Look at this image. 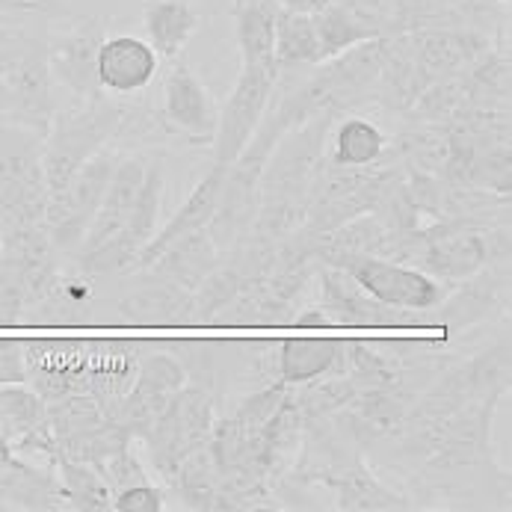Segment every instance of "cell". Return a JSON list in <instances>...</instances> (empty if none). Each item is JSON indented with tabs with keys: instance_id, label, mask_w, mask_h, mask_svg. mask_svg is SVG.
I'll list each match as a JSON object with an SVG mask.
<instances>
[{
	"instance_id": "cell-17",
	"label": "cell",
	"mask_w": 512,
	"mask_h": 512,
	"mask_svg": "<svg viewBox=\"0 0 512 512\" xmlns=\"http://www.w3.org/2000/svg\"><path fill=\"white\" fill-rule=\"evenodd\" d=\"M160 57L140 36H110L98 48V86L101 92L113 95H134L143 92L157 77Z\"/></svg>"
},
{
	"instance_id": "cell-34",
	"label": "cell",
	"mask_w": 512,
	"mask_h": 512,
	"mask_svg": "<svg viewBox=\"0 0 512 512\" xmlns=\"http://www.w3.org/2000/svg\"><path fill=\"white\" fill-rule=\"evenodd\" d=\"M48 421H51V433L57 441L74 439V436H86L98 427H104L107 412L98 406V400L86 391H77L69 397H60L54 403H48Z\"/></svg>"
},
{
	"instance_id": "cell-31",
	"label": "cell",
	"mask_w": 512,
	"mask_h": 512,
	"mask_svg": "<svg viewBox=\"0 0 512 512\" xmlns=\"http://www.w3.org/2000/svg\"><path fill=\"white\" fill-rule=\"evenodd\" d=\"M273 57L279 72L293 66H320V48L311 15L282 9L276 18V39H273Z\"/></svg>"
},
{
	"instance_id": "cell-13",
	"label": "cell",
	"mask_w": 512,
	"mask_h": 512,
	"mask_svg": "<svg viewBox=\"0 0 512 512\" xmlns=\"http://www.w3.org/2000/svg\"><path fill=\"white\" fill-rule=\"evenodd\" d=\"M217 104L199 74L181 60H172L163 89V119L172 131L193 143H214L217 134Z\"/></svg>"
},
{
	"instance_id": "cell-7",
	"label": "cell",
	"mask_w": 512,
	"mask_h": 512,
	"mask_svg": "<svg viewBox=\"0 0 512 512\" xmlns=\"http://www.w3.org/2000/svg\"><path fill=\"white\" fill-rule=\"evenodd\" d=\"M344 273H350L359 288L370 293L376 302L400 311H430L450 293V288L427 276L418 267H403L400 261L379 258V255H347L338 264Z\"/></svg>"
},
{
	"instance_id": "cell-44",
	"label": "cell",
	"mask_w": 512,
	"mask_h": 512,
	"mask_svg": "<svg viewBox=\"0 0 512 512\" xmlns=\"http://www.w3.org/2000/svg\"><path fill=\"white\" fill-rule=\"evenodd\" d=\"M0 116H3V92H0Z\"/></svg>"
},
{
	"instance_id": "cell-29",
	"label": "cell",
	"mask_w": 512,
	"mask_h": 512,
	"mask_svg": "<svg viewBox=\"0 0 512 512\" xmlns=\"http://www.w3.org/2000/svg\"><path fill=\"white\" fill-rule=\"evenodd\" d=\"M169 486L175 489V495L184 501V507L190 510L211 512L217 510V501H220L222 489V474L211 456L208 447L190 453L172 474Z\"/></svg>"
},
{
	"instance_id": "cell-38",
	"label": "cell",
	"mask_w": 512,
	"mask_h": 512,
	"mask_svg": "<svg viewBox=\"0 0 512 512\" xmlns=\"http://www.w3.org/2000/svg\"><path fill=\"white\" fill-rule=\"evenodd\" d=\"M119 512H160L163 510V492L151 483H137L113 495V507Z\"/></svg>"
},
{
	"instance_id": "cell-41",
	"label": "cell",
	"mask_w": 512,
	"mask_h": 512,
	"mask_svg": "<svg viewBox=\"0 0 512 512\" xmlns=\"http://www.w3.org/2000/svg\"><path fill=\"white\" fill-rule=\"evenodd\" d=\"M296 329H326V326H332V320H329V314L317 305V308H305L302 314H296V317H288Z\"/></svg>"
},
{
	"instance_id": "cell-27",
	"label": "cell",
	"mask_w": 512,
	"mask_h": 512,
	"mask_svg": "<svg viewBox=\"0 0 512 512\" xmlns=\"http://www.w3.org/2000/svg\"><path fill=\"white\" fill-rule=\"evenodd\" d=\"M326 486L335 489L338 495V510H359V512H373V510H412V501L391 492L388 486L379 483V477H373L367 471L365 462L353 459L350 465L338 468L332 477H320Z\"/></svg>"
},
{
	"instance_id": "cell-4",
	"label": "cell",
	"mask_w": 512,
	"mask_h": 512,
	"mask_svg": "<svg viewBox=\"0 0 512 512\" xmlns=\"http://www.w3.org/2000/svg\"><path fill=\"white\" fill-rule=\"evenodd\" d=\"M279 66H240V74L225 98V107L217 116V134H214V163L231 166L240 151L249 146L252 134L258 131L261 119L270 110V98L279 83Z\"/></svg>"
},
{
	"instance_id": "cell-22",
	"label": "cell",
	"mask_w": 512,
	"mask_h": 512,
	"mask_svg": "<svg viewBox=\"0 0 512 512\" xmlns=\"http://www.w3.org/2000/svg\"><path fill=\"white\" fill-rule=\"evenodd\" d=\"M202 12L196 0H143L146 42L160 60H178L187 42L199 33Z\"/></svg>"
},
{
	"instance_id": "cell-21",
	"label": "cell",
	"mask_w": 512,
	"mask_h": 512,
	"mask_svg": "<svg viewBox=\"0 0 512 512\" xmlns=\"http://www.w3.org/2000/svg\"><path fill=\"white\" fill-rule=\"evenodd\" d=\"M225 169H228V166L214 163V169H211L199 184H196V190L187 196V202L178 208V214H175L172 220L166 222V225H163L151 240H148L146 249H143V252H140V258H137V267H134V270H146L148 264H151L163 249H169L175 240H181L184 234H193V231H199V228H208V225H211L214 214H217V202H220Z\"/></svg>"
},
{
	"instance_id": "cell-42",
	"label": "cell",
	"mask_w": 512,
	"mask_h": 512,
	"mask_svg": "<svg viewBox=\"0 0 512 512\" xmlns=\"http://www.w3.org/2000/svg\"><path fill=\"white\" fill-rule=\"evenodd\" d=\"M21 54H24V45H18V42H0V77L18 63Z\"/></svg>"
},
{
	"instance_id": "cell-3",
	"label": "cell",
	"mask_w": 512,
	"mask_h": 512,
	"mask_svg": "<svg viewBox=\"0 0 512 512\" xmlns=\"http://www.w3.org/2000/svg\"><path fill=\"white\" fill-rule=\"evenodd\" d=\"M214 430V397L205 385H184L148 430L146 444L154 471L169 483L175 468L196 450L208 447Z\"/></svg>"
},
{
	"instance_id": "cell-12",
	"label": "cell",
	"mask_w": 512,
	"mask_h": 512,
	"mask_svg": "<svg viewBox=\"0 0 512 512\" xmlns=\"http://www.w3.org/2000/svg\"><path fill=\"white\" fill-rule=\"evenodd\" d=\"M101 42H104V24L98 18H80L51 42V48H45L51 77L66 89H72L83 101L101 98V86L95 74Z\"/></svg>"
},
{
	"instance_id": "cell-16",
	"label": "cell",
	"mask_w": 512,
	"mask_h": 512,
	"mask_svg": "<svg viewBox=\"0 0 512 512\" xmlns=\"http://www.w3.org/2000/svg\"><path fill=\"white\" fill-rule=\"evenodd\" d=\"M143 178H146V163L140 157H128V160L116 163L113 178L107 184V193L101 199V208H98V214L89 222L80 246L74 249L77 258L89 255V252H95V249H101L107 243H113L122 234L125 222L131 217V208L137 202V193L143 187Z\"/></svg>"
},
{
	"instance_id": "cell-25",
	"label": "cell",
	"mask_w": 512,
	"mask_h": 512,
	"mask_svg": "<svg viewBox=\"0 0 512 512\" xmlns=\"http://www.w3.org/2000/svg\"><path fill=\"white\" fill-rule=\"evenodd\" d=\"M282 12L279 0H234V39L240 51V66H264L276 63L273 39H276V18Z\"/></svg>"
},
{
	"instance_id": "cell-39",
	"label": "cell",
	"mask_w": 512,
	"mask_h": 512,
	"mask_svg": "<svg viewBox=\"0 0 512 512\" xmlns=\"http://www.w3.org/2000/svg\"><path fill=\"white\" fill-rule=\"evenodd\" d=\"M347 6L353 15H359L367 27H373L379 36L388 33V21H391V0H332Z\"/></svg>"
},
{
	"instance_id": "cell-26",
	"label": "cell",
	"mask_w": 512,
	"mask_h": 512,
	"mask_svg": "<svg viewBox=\"0 0 512 512\" xmlns=\"http://www.w3.org/2000/svg\"><path fill=\"white\" fill-rule=\"evenodd\" d=\"M302 436H305V418L296 403V391L288 388L276 412L267 418L261 430V465L267 477H282L293 465V459L302 453Z\"/></svg>"
},
{
	"instance_id": "cell-14",
	"label": "cell",
	"mask_w": 512,
	"mask_h": 512,
	"mask_svg": "<svg viewBox=\"0 0 512 512\" xmlns=\"http://www.w3.org/2000/svg\"><path fill=\"white\" fill-rule=\"evenodd\" d=\"M406 39L424 86L436 83L441 77L465 72L474 60H480L492 48V39L483 30H465V27L418 30V33H406Z\"/></svg>"
},
{
	"instance_id": "cell-33",
	"label": "cell",
	"mask_w": 512,
	"mask_h": 512,
	"mask_svg": "<svg viewBox=\"0 0 512 512\" xmlns=\"http://www.w3.org/2000/svg\"><path fill=\"white\" fill-rule=\"evenodd\" d=\"M54 468L60 471L57 483H60L63 501H69L74 510H110L113 507V492L95 465L77 462L60 453Z\"/></svg>"
},
{
	"instance_id": "cell-10",
	"label": "cell",
	"mask_w": 512,
	"mask_h": 512,
	"mask_svg": "<svg viewBox=\"0 0 512 512\" xmlns=\"http://www.w3.org/2000/svg\"><path fill=\"white\" fill-rule=\"evenodd\" d=\"M86 356V338H30L24 341L27 385L45 403L86 391Z\"/></svg>"
},
{
	"instance_id": "cell-8",
	"label": "cell",
	"mask_w": 512,
	"mask_h": 512,
	"mask_svg": "<svg viewBox=\"0 0 512 512\" xmlns=\"http://www.w3.org/2000/svg\"><path fill=\"white\" fill-rule=\"evenodd\" d=\"M160 205H163V169H160V163H151V166H146L143 187L137 193V202L131 208V217L125 222L122 234L113 243H107V246H101V249H95L89 255H80L77 258L80 273H86V276H110V273L134 270L140 252L154 237Z\"/></svg>"
},
{
	"instance_id": "cell-23",
	"label": "cell",
	"mask_w": 512,
	"mask_h": 512,
	"mask_svg": "<svg viewBox=\"0 0 512 512\" xmlns=\"http://www.w3.org/2000/svg\"><path fill=\"white\" fill-rule=\"evenodd\" d=\"M344 356L347 341L341 338H285L276 356V376L285 385L299 388L311 379L344 373Z\"/></svg>"
},
{
	"instance_id": "cell-2",
	"label": "cell",
	"mask_w": 512,
	"mask_h": 512,
	"mask_svg": "<svg viewBox=\"0 0 512 512\" xmlns=\"http://www.w3.org/2000/svg\"><path fill=\"white\" fill-rule=\"evenodd\" d=\"M122 119L125 110L104 95L83 101V107L54 113V122L45 134V148H42L48 199L60 193L72 181L74 172L113 140V134L122 128Z\"/></svg>"
},
{
	"instance_id": "cell-35",
	"label": "cell",
	"mask_w": 512,
	"mask_h": 512,
	"mask_svg": "<svg viewBox=\"0 0 512 512\" xmlns=\"http://www.w3.org/2000/svg\"><path fill=\"white\" fill-rule=\"evenodd\" d=\"M356 394L359 388L344 373H329V376H320V382L314 379L305 382V391L296 394V403L305 421H326L338 415L341 409H347Z\"/></svg>"
},
{
	"instance_id": "cell-30",
	"label": "cell",
	"mask_w": 512,
	"mask_h": 512,
	"mask_svg": "<svg viewBox=\"0 0 512 512\" xmlns=\"http://www.w3.org/2000/svg\"><path fill=\"white\" fill-rule=\"evenodd\" d=\"M314 21V33H317V48H320V63L350 51L353 45H362L367 39H376L379 33L373 27H367L359 15H353L347 6L341 3H329L320 12L311 15Z\"/></svg>"
},
{
	"instance_id": "cell-40",
	"label": "cell",
	"mask_w": 512,
	"mask_h": 512,
	"mask_svg": "<svg viewBox=\"0 0 512 512\" xmlns=\"http://www.w3.org/2000/svg\"><path fill=\"white\" fill-rule=\"evenodd\" d=\"M9 382H27L24 341L18 338H0V385H9Z\"/></svg>"
},
{
	"instance_id": "cell-20",
	"label": "cell",
	"mask_w": 512,
	"mask_h": 512,
	"mask_svg": "<svg viewBox=\"0 0 512 512\" xmlns=\"http://www.w3.org/2000/svg\"><path fill=\"white\" fill-rule=\"evenodd\" d=\"M217 264H220V249H217L211 231L199 228V231L175 240L169 249H163L146 270L151 273V282L196 291Z\"/></svg>"
},
{
	"instance_id": "cell-18",
	"label": "cell",
	"mask_w": 512,
	"mask_h": 512,
	"mask_svg": "<svg viewBox=\"0 0 512 512\" xmlns=\"http://www.w3.org/2000/svg\"><path fill=\"white\" fill-rule=\"evenodd\" d=\"M320 282V308L329 314L332 326H397L403 317L388 314L391 308L376 302L370 293L359 288V282L341 267L323 264L317 270Z\"/></svg>"
},
{
	"instance_id": "cell-36",
	"label": "cell",
	"mask_w": 512,
	"mask_h": 512,
	"mask_svg": "<svg viewBox=\"0 0 512 512\" xmlns=\"http://www.w3.org/2000/svg\"><path fill=\"white\" fill-rule=\"evenodd\" d=\"M95 468L101 471V477L107 480V486H110L113 495L122 492V489H128V486H137V483H151L143 459L131 450V444H128L125 450L113 453L110 459H104V462L95 465Z\"/></svg>"
},
{
	"instance_id": "cell-19",
	"label": "cell",
	"mask_w": 512,
	"mask_h": 512,
	"mask_svg": "<svg viewBox=\"0 0 512 512\" xmlns=\"http://www.w3.org/2000/svg\"><path fill=\"white\" fill-rule=\"evenodd\" d=\"M492 6L483 0H391V21L385 36L418 30H483Z\"/></svg>"
},
{
	"instance_id": "cell-28",
	"label": "cell",
	"mask_w": 512,
	"mask_h": 512,
	"mask_svg": "<svg viewBox=\"0 0 512 512\" xmlns=\"http://www.w3.org/2000/svg\"><path fill=\"white\" fill-rule=\"evenodd\" d=\"M119 317L137 326H181L196 323L193 317V291L154 282L151 288L128 296L119 305Z\"/></svg>"
},
{
	"instance_id": "cell-11",
	"label": "cell",
	"mask_w": 512,
	"mask_h": 512,
	"mask_svg": "<svg viewBox=\"0 0 512 512\" xmlns=\"http://www.w3.org/2000/svg\"><path fill=\"white\" fill-rule=\"evenodd\" d=\"M184 385H187V373L178 359L163 356V353L148 356L140 362L137 379H134L131 391L125 394V400L119 403L113 421L122 430H128L131 439H137V436L143 439Z\"/></svg>"
},
{
	"instance_id": "cell-24",
	"label": "cell",
	"mask_w": 512,
	"mask_h": 512,
	"mask_svg": "<svg viewBox=\"0 0 512 512\" xmlns=\"http://www.w3.org/2000/svg\"><path fill=\"white\" fill-rule=\"evenodd\" d=\"M510 293V264H495V270H480L471 279L462 282L459 293H447L441 299L439 308L444 323L450 326H468L483 320L492 308H498L504 302V296Z\"/></svg>"
},
{
	"instance_id": "cell-37",
	"label": "cell",
	"mask_w": 512,
	"mask_h": 512,
	"mask_svg": "<svg viewBox=\"0 0 512 512\" xmlns=\"http://www.w3.org/2000/svg\"><path fill=\"white\" fill-rule=\"evenodd\" d=\"M27 311H30V299H27L21 279L6 264H0V326L21 323L27 317Z\"/></svg>"
},
{
	"instance_id": "cell-45",
	"label": "cell",
	"mask_w": 512,
	"mask_h": 512,
	"mask_svg": "<svg viewBox=\"0 0 512 512\" xmlns=\"http://www.w3.org/2000/svg\"><path fill=\"white\" fill-rule=\"evenodd\" d=\"M495 3H501V6H504V3H507V6H510V0H495Z\"/></svg>"
},
{
	"instance_id": "cell-32",
	"label": "cell",
	"mask_w": 512,
	"mask_h": 512,
	"mask_svg": "<svg viewBox=\"0 0 512 512\" xmlns=\"http://www.w3.org/2000/svg\"><path fill=\"white\" fill-rule=\"evenodd\" d=\"M388 154V137L362 116H347L335 128L332 163L335 166H373Z\"/></svg>"
},
{
	"instance_id": "cell-43",
	"label": "cell",
	"mask_w": 512,
	"mask_h": 512,
	"mask_svg": "<svg viewBox=\"0 0 512 512\" xmlns=\"http://www.w3.org/2000/svg\"><path fill=\"white\" fill-rule=\"evenodd\" d=\"M282 9H291V12H302V15H314L320 12L323 6H329L332 0H279Z\"/></svg>"
},
{
	"instance_id": "cell-5",
	"label": "cell",
	"mask_w": 512,
	"mask_h": 512,
	"mask_svg": "<svg viewBox=\"0 0 512 512\" xmlns=\"http://www.w3.org/2000/svg\"><path fill=\"white\" fill-rule=\"evenodd\" d=\"M48 225V184L36 143L0 148V237Z\"/></svg>"
},
{
	"instance_id": "cell-6",
	"label": "cell",
	"mask_w": 512,
	"mask_h": 512,
	"mask_svg": "<svg viewBox=\"0 0 512 512\" xmlns=\"http://www.w3.org/2000/svg\"><path fill=\"white\" fill-rule=\"evenodd\" d=\"M116 163V154L101 148L74 172V178L60 193L48 199V231L57 252H74L80 246L89 222L101 208Z\"/></svg>"
},
{
	"instance_id": "cell-1",
	"label": "cell",
	"mask_w": 512,
	"mask_h": 512,
	"mask_svg": "<svg viewBox=\"0 0 512 512\" xmlns=\"http://www.w3.org/2000/svg\"><path fill=\"white\" fill-rule=\"evenodd\" d=\"M338 113L314 116L311 122L288 131L273 148L261 175V208L252 234L267 240H285L302 228L311 193L323 166V146Z\"/></svg>"
},
{
	"instance_id": "cell-9",
	"label": "cell",
	"mask_w": 512,
	"mask_h": 512,
	"mask_svg": "<svg viewBox=\"0 0 512 512\" xmlns=\"http://www.w3.org/2000/svg\"><path fill=\"white\" fill-rule=\"evenodd\" d=\"M0 92H3V116L42 137L48 134L54 122V77L48 69L45 48H24L18 63L0 77Z\"/></svg>"
},
{
	"instance_id": "cell-15",
	"label": "cell",
	"mask_w": 512,
	"mask_h": 512,
	"mask_svg": "<svg viewBox=\"0 0 512 512\" xmlns=\"http://www.w3.org/2000/svg\"><path fill=\"white\" fill-rule=\"evenodd\" d=\"M143 341H125V338H104V341H89V356H86V394L98 400V406L107 412V418L116 415L119 403L131 391L137 370Z\"/></svg>"
}]
</instances>
